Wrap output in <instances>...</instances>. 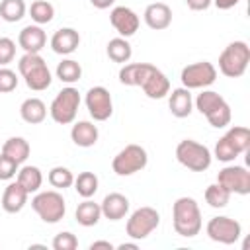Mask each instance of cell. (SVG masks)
<instances>
[{
  "mask_svg": "<svg viewBox=\"0 0 250 250\" xmlns=\"http://www.w3.org/2000/svg\"><path fill=\"white\" fill-rule=\"evenodd\" d=\"M172 223H174V230L184 238H191L199 234L201 211H199L197 201L188 195L178 197L172 205Z\"/></svg>",
  "mask_w": 250,
  "mask_h": 250,
  "instance_id": "6da1fadb",
  "label": "cell"
},
{
  "mask_svg": "<svg viewBox=\"0 0 250 250\" xmlns=\"http://www.w3.org/2000/svg\"><path fill=\"white\" fill-rule=\"evenodd\" d=\"M18 70H20L21 78L25 80V86L33 92H43L53 82L51 70L39 53H25L18 61Z\"/></svg>",
  "mask_w": 250,
  "mask_h": 250,
  "instance_id": "7a4b0ae2",
  "label": "cell"
},
{
  "mask_svg": "<svg viewBox=\"0 0 250 250\" xmlns=\"http://www.w3.org/2000/svg\"><path fill=\"white\" fill-rule=\"evenodd\" d=\"M250 62V47L246 41L229 43L219 55V70L227 78H238L246 72Z\"/></svg>",
  "mask_w": 250,
  "mask_h": 250,
  "instance_id": "3957f363",
  "label": "cell"
},
{
  "mask_svg": "<svg viewBox=\"0 0 250 250\" xmlns=\"http://www.w3.org/2000/svg\"><path fill=\"white\" fill-rule=\"evenodd\" d=\"M176 158L182 166H186L191 172H205L213 162L211 150L205 145H201L193 139H184V141L178 143Z\"/></svg>",
  "mask_w": 250,
  "mask_h": 250,
  "instance_id": "277c9868",
  "label": "cell"
},
{
  "mask_svg": "<svg viewBox=\"0 0 250 250\" xmlns=\"http://www.w3.org/2000/svg\"><path fill=\"white\" fill-rule=\"evenodd\" d=\"M31 209L39 215V219L43 223L55 225L64 217L66 203H64V197L57 189H47V191H37L33 195Z\"/></svg>",
  "mask_w": 250,
  "mask_h": 250,
  "instance_id": "5b68a950",
  "label": "cell"
},
{
  "mask_svg": "<svg viewBox=\"0 0 250 250\" xmlns=\"http://www.w3.org/2000/svg\"><path fill=\"white\" fill-rule=\"evenodd\" d=\"M78 105H80V92L74 86H66L51 102L49 113H51V117H53L55 123L68 125V123H72L76 119Z\"/></svg>",
  "mask_w": 250,
  "mask_h": 250,
  "instance_id": "8992f818",
  "label": "cell"
},
{
  "mask_svg": "<svg viewBox=\"0 0 250 250\" xmlns=\"http://www.w3.org/2000/svg\"><path fill=\"white\" fill-rule=\"evenodd\" d=\"M148 162V154L141 145H127L125 148H121L113 160H111V168L117 176H133L137 172H141Z\"/></svg>",
  "mask_w": 250,
  "mask_h": 250,
  "instance_id": "52a82bcc",
  "label": "cell"
},
{
  "mask_svg": "<svg viewBox=\"0 0 250 250\" xmlns=\"http://www.w3.org/2000/svg\"><path fill=\"white\" fill-rule=\"evenodd\" d=\"M158 225H160V215L154 207H139L129 215L127 225H125V232L133 240H143Z\"/></svg>",
  "mask_w": 250,
  "mask_h": 250,
  "instance_id": "ba28073f",
  "label": "cell"
},
{
  "mask_svg": "<svg viewBox=\"0 0 250 250\" xmlns=\"http://www.w3.org/2000/svg\"><path fill=\"white\" fill-rule=\"evenodd\" d=\"M180 80H182V86L188 90H203L217 80V68L209 61L191 62L182 68Z\"/></svg>",
  "mask_w": 250,
  "mask_h": 250,
  "instance_id": "9c48e42d",
  "label": "cell"
},
{
  "mask_svg": "<svg viewBox=\"0 0 250 250\" xmlns=\"http://www.w3.org/2000/svg\"><path fill=\"white\" fill-rule=\"evenodd\" d=\"M205 232L213 242L230 246V244L238 242V238L242 234V227H240L238 221H234L230 217H225V215H219V217L209 219V223L205 227Z\"/></svg>",
  "mask_w": 250,
  "mask_h": 250,
  "instance_id": "30bf717a",
  "label": "cell"
},
{
  "mask_svg": "<svg viewBox=\"0 0 250 250\" xmlns=\"http://www.w3.org/2000/svg\"><path fill=\"white\" fill-rule=\"evenodd\" d=\"M217 184H221L230 193L248 195L250 193V172L244 166H238V164L225 166L217 174Z\"/></svg>",
  "mask_w": 250,
  "mask_h": 250,
  "instance_id": "8fae6325",
  "label": "cell"
},
{
  "mask_svg": "<svg viewBox=\"0 0 250 250\" xmlns=\"http://www.w3.org/2000/svg\"><path fill=\"white\" fill-rule=\"evenodd\" d=\"M86 107L88 113L94 121H107L113 113V102H111V94L107 88L104 86H94L86 92Z\"/></svg>",
  "mask_w": 250,
  "mask_h": 250,
  "instance_id": "7c38bea8",
  "label": "cell"
},
{
  "mask_svg": "<svg viewBox=\"0 0 250 250\" xmlns=\"http://www.w3.org/2000/svg\"><path fill=\"white\" fill-rule=\"evenodd\" d=\"M109 21L115 27V31L119 33V37H125V39L135 35L139 29V23H141L139 16L127 6H115L109 14Z\"/></svg>",
  "mask_w": 250,
  "mask_h": 250,
  "instance_id": "4fadbf2b",
  "label": "cell"
},
{
  "mask_svg": "<svg viewBox=\"0 0 250 250\" xmlns=\"http://www.w3.org/2000/svg\"><path fill=\"white\" fill-rule=\"evenodd\" d=\"M141 90L150 100H162L170 92V80H168V76L162 70H158L156 66H152V70L148 72V76L141 84Z\"/></svg>",
  "mask_w": 250,
  "mask_h": 250,
  "instance_id": "5bb4252c",
  "label": "cell"
},
{
  "mask_svg": "<svg viewBox=\"0 0 250 250\" xmlns=\"http://www.w3.org/2000/svg\"><path fill=\"white\" fill-rule=\"evenodd\" d=\"M78 45H80V35L74 27H61L51 37V49L57 55H70L78 49Z\"/></svg>",
  "mask_w": 250,
  "mask_h": 250,
  "instance_id": "9a60e30c",
  "label": "cell"
},
{
  "mask_svg": "<svg viewBox=\"0 0 250 250\" xmlns=\"http://www.w3.org/2000/svg\"><path fill=\"white\" fill-rule=\"evenodd\" d=\"M145 23L154 29V31H162L172 23V10L168 4L164 2H152L145 8Z\"/></svg>",
  "mask_w": 250,
  "mask_h": 250,
  "instance_id": "2e32d148",
  "label": "cell"
},
{
  "mask_svg": "<svg viewBox=\"0 0 250 250\" xmlns=\"http://www.w3.org/2000/svg\"><path fill=\"white\" fill-rule=\"evenodd\" d=\"M18 45L25 53H39L47 45V35L41 25H25L18 35Z\"/></svg>",
  "mask_w": 250,
  "mask_h": 250,
  "instance_id": "e0dca14e",
  "label": "cell"
},
{
  "mask_svg": "<svg viewBox=\"0 0 250 250\" xmlns=\"http://www.w3.org/2000/svg\"><path fill=\"white\" fill-rule=\"evenodd\" d=\"M100 209H102V215L109 221H121L127 213H129V199L123 195V193H107L104 197V201L100 203Z\"/></svg>",
  "mask_w": 250,
  "mask_h": 250,
  "instance_id": "ac0fdd59",
  "label": "cell"
},
{
  "mask_svg": "<svg viewBox=\"0 0 250 250\" xmlns=\"http://www.w3.org/2000/svg\"><path fill=\"white\" fill-rule=\"evenodd\" d=\"M170 98H168V107H170V113L178 119H184L188 117L191 111H193V98L189 94L188 88H174L172 92H168Z\"/></svg>",
  "mask_w": 250,
  "mask_h": 250,
  "instance_id": "d6986e66",
  "label": "cell"
},
{
  "mask_svg": "<svg viewBox=\"0 0 250 250\" xmlns=\"http://www.w3.org/2000/svg\"><path fill=\"white\" fill-rule=\"evenodd\" d=\"M27 197H29V193L18 182H10L4 189V193H2V209L6 213H12V215L20 213L25 207Z\"/></svg>",
  "mask_w": 250,
  "mask_h": 250,
  "instance_id": "ffe728a7",
  "label": "cell"
},
{
  "mask_svg": "<svg viewBox=\"0 0 250 250\" xmlns=\"http://www.w3.org/2000/svg\"><path fill=\"white\" fill-rule=\"evenodd\" d=\"M154 64L150 62H125L119 68V82L125 86H139L145 82V78L148 76V72L152 70Z\"/></svg>",
  "mask_w": 250,
  "mask_h": 250,
  "instance_id": "44dd1931",
  "label": "cell"
},
{
  "mask_svg": "<svg viewBox=\"0 0 250 250\" xmlns=\"http://www.w3.org/2000/svg\"><path fill=\"white\" fill-rule=\"evenodd\" d=\"M98 137H100V131L98 127L92 123V121H76L70 129V139L76 146H82V148H90L98 143Z\"/></svg>",
  "mask_w": 250,
  "mask_h": 250,
  "instance_id": "7402d4cb",
  "label": "cell"
},
{
  "mask_svg": "<svg viewBox=\"0 0 250 250\" xmlns=\"http://www.w3.org/2000/svg\"><path fill=\"white\" fill-rule=\"evenodd\" d=\"M20 115L25 123L29 125H37V123H43L45 117H47V105L43 100L39 98H27L21 102L20 105Z\"/></svg>",
  "mask_w": 250,
  "mask_h": 250,
  "instance_id": "603a6c76",
  "label": "cell"
},
{
  "mask_svg": "<svg viewBox=\"0 0 250 250\" xmlns=\"http://www.w3.org/2000/svg\"><path fill=\"white\" fill-rule=\"evenodd\" d=\"M16 182H18L27 193H35V191H39V188H41V184H43V174H41V170H39L37 166L25 164V166H21V168L18 170Z\"/></svg>",
  "mask_w": 250,
  "mask_h": 250,
  "instance_id": "cb8c5ba5",
  "label": "cell"
},
{
  "mask_svg": "<svg viewBox=\"0 0 250 250\" xmlns=\"http://www.w3.org/2000/svg\"><path fill=\"white\" fill-rule=\"evenodd\" d=\"M74 217H76V223L82 225V227H94V225H98V221L102 219L100 203H96L92 199H84L82 203H78V207L74 211Z\"/></svg>",
  "mask_w": 250,
  "mask_h": 250,
  "instance_id": "d4e9b609",
  "label": "cell"
},
{
  "mask_svg": "<svg viewBox=\"0 0 250 250\" xmlns=\"http://www.w3.org/2000/svg\"><path fill=\"white\" fill-rule=\"evenodd\" d=\"M31 152V146L29 143L23 139V137H10L4 145H2V154L10 156L12 160H16L18 164H23L27 160Z\"/></svg>",
  "mask_w": 250,
  "mask_h": 250,
  "instance_id": "484cf974",
  "label": "cell"
},
{
  "mask_svg": "<svg viewBox=\"0 0 250 250\" xmlns=\"http://www.w3.org/2000/svg\"><path fill=\"white\" fill-rule=\"evenodd\" d=\"M105 53H107V57L113 62H119V64L129 62V59L133 57V49H131V45H129V41L125 37H113V39H109Z\"/></svg>",
  "mask_w": 250,
  "mask_h": 250,
  "instance_id": "4316f807",
  "label": "cell"
},
{
  "mask_svg": "<svg viewBox=\"0 0 250 250\" xmlns=\"http://www.w3.org/2000/svg\"><path fill=\"white\" fill-rule=\"evenodd\" d=\"M74 189L80 197L84 199H90L92 195H96L98 191V186H100V180L94 172H80L76 178H74Z\"/></svg>",
  "mask_w": 250,
  "mask_h": 250,
  "instance_id": "83f0119b",
  "label": "cell"
},
{
  "mask_svg": "<svg viewBox=\"0 0 250 250\" xmlns=\"http://www.w3.org/2000/svg\"><path fill=\"white\" fill-rule=\"evenodd\" d=\"M225 137H227V141L234 146V150H236L238 154L248 152V148H250V129H248V127H244V125H234V127H230V129L225 133Z\"/></svg>",
  "mask_w": 250,
  "mask_h": 250,
  "instance_id": "f1b7e54d",
  "label": "cell"
},
{
  "mask_svg": "<svg viewBox=\"0 0 250 250\" xmlns=\"http://www.w3.org/2000/svg\"><path fill=\"white\" fill-rule=\"evenodd\" d=\"M27 12V6L23 0H2L0 2V18L8 23L20 21Z\"/></svg>",
  "mask_w": 250,
  "mask_h": 250,
  "instance_id": "f546056e",
  "label": "cell"
},
{
  "mask_svg": "<svg viewBox=\"0 0 250 250\" xmlns=\"http://www.w3.org/2000/svg\"><path fill=\"white\" fill-rule=\"evenodd\" d=\"M57 78L61 80V82H64V84H74V82H78L80 80V76H82V66H80V62H76V61H72V59H64V61H61L59 64H57Z\"/></svg>",
  "mask_w": 250,
  "mask_h": 250,
  "instance_id": "4dcf8cb0",
  "label": "cell"
},
{
  "mask_svg": "<svg viewBox=\"0 0 250 250\" xmlns=\"http://www.w3.org/2000/svg\"><path fill=\"white\" fill-rule=\"evenodd\" d=\"M29 16H31V20H33L37 25H43V23L53 21V18H55V8H53V4L47 2V0H35V2H31V6H29Z\"/></svg>",
  "mask_w": 250,
  "mask_h": 250,
  "instance_id": "1f68e13d",
  "label": "cell"
},
{
  "mask_svg": "<svg viewBox=\"0 0 250 250\" xmlns=\"http://www.w3.org/2000/svg\"><path fill=\"white\" fill-rule=\"evenodd\" d=\"M225 102V98L219 94V92H213V90H201V94H197V98H195V102H193V105H195V109L201 113V115H205V113H209L211 109H215L219 104H223Z\"/></svg>",
  "mask_w": 250,
  "mask_h": 250,
  "instance_id": "d6a6232c",
  "label": "cell"
},
{
  "mask_svg": "<svg viewBox=\"0 0 250 250\" xmlns=\"http://www.w3.org/2000/svg\"><path fill=\"white\" fill-rule=\"evenodd\" d=\"M230 191H227L221 184H211L205 188V201L209 203V207L213 209H223L229 205V199H230Z\"/></svg>",
  "mask_w": 250,
  "mask_h": 250,
  "instance_id": "836d02e7",
  "label": "cell"
},
{
  "mask_svg": "<svg viewBox=\"0 0 250 250\" xmlns=\"http://www.w3.org/2000/svg\"><path fill=\"white\" fill-rule=\"evenodd\" d=\"M47 180L55 189H66L74 184V174L64 166H55V168L49 170Z\"/></svg>",
  "mask_w": 250,
  "mask_h": 250,
  "instance_id": "e575fe53",
  "label": "cell"
},
{
  "mask_svg": "<svg viewBox=\"0 0 250 250\" xmlns=\"http://www.w3.org/2000/svg\"><path fill=\"white\" fill-rule=\"evenodd\" d=\"M230 115H232V113H230V105H229L227 102L219 104L215 109H211L209 113H205L209 125L215 127V129H223V127H227V125L230 123Z\"/></svg>",
  "mask_w": 250,
  "mask_h": 250,
  "instance_id": "d590c367",
  "label": "cell"
},
{
  "mask_svg": "<svg viewBox=\"0 0 250 250\" xmlns=\"http://www.w3.org/2000/svg\"><path fill=\"white\" fill-rule=\"evenodd\" d=\"M236 156H238V152L234 150V146H232V145L227 141V137L223 135V137L217 141V145H215V158L221 160V162H234Z\"/></svg>",
  "mask_w": 250,
  "mask_h": 250,
  "instance_id": "8d00e7d4",
  "label": "cell"
},
{
  "mask_svg": "<svg viewBox=\"0 0 250 250\" xmlns=\"http://www.w3.org/2000/svg\"><path fill=\"white\" fill-rule=\"evenodd\" d=\"M16 88H18V74L8 66H0V94L14 92Z\"/></svg>",
  "mask_w": 250,
  "mask_h": 250,
  "instance_id": "74e56055",
  "label": "cell"
},
{
  "mask_svg": "<svg viewBox=\"0 0 250 250\" xmlns=\"http://www.w3.org/2000/svg\"><path fill=\"white\" fill-rule=\"evenodd\" d=\"M53 248L55 250H76L78 248V238L64 230V232H59L55 238H53Z\"/></svg>",
  "mask_w": 250,
  "mask_h": 250,
  "instance_id": "f35d334b",
  "label": "cell"
},
{
  "mask_svg": "<svg viewBox=\"0 0 250 250\" xmlns=\"http://www.w3.org/2000/svg\"><path fill=\"white\" fill-rule=\"evenodd\" d=\"M18 170H20V164L16 160H12L10 156H6V154L0 152V180L8 182V180L16 178Z\"/></svg>",
  "mask_w": 250,
  "mask_h": 250,
  "instance_id": "ab89813d",
  "label": "cell"
},
{
  "mask_svg": "<svg viewBox=\"0 0 250 250\" xmlns=\"http://www.w3.org/2000/svg\"><path fill=\"white\" fill-rule=\"evenodd\" d=\"M16 57V43L10 37H0V66H6Z\"/></svg>",
  "mask_w": 250,
  "mask_h": 250,
  "instance_id": "60d3db41",
  "label": "cell"
},
{
  "mask_svg": "<svg viewBox=\"0 0 250 250\" xmlns=\"http://www.w3.org/2000/svg\"><path fill=\"white\" fill-rule=\"evenodd\" d=\"M186 4L193 12H203V10H207L213 4V0H186Z\"/></svg>",
  "mask_w": 250,
  "mask_h": 250,
  "instance_id": "b9f144b4",
  "label": "cell"
},
{
  "mask_svg": "<svg viewBox=\"0 0 250 250\" xmlns=\"http://www.w3.org/2000/svg\"><path fill=\"white\" fill-rule=\"evenodd\" d=\"M100 248H104V250H113L115 246H113L109 240H94V242L90 244V250H100Z\"/></svg>",
  "mask_w": 250,
  "mask_h": 250,
  "instance_id": "7bdbcfd3",
  "label": "cell"
},
{
  "mask_svg": "<svg viewBox=\"0 0 250 250\" xmlns=\"http://www.w3.org/2000/svg\"><path fill=\"white\" fill-rule=\"evenodd\" d=\"M238 2H240V0H213V4H215L219 10H230V8H234Z\"/></svg>",
  "mask_w": 250,
  "mask_h": 250,
  "instance_id": "ee69618b",
  "label": "cell"
},
{
  "mask_svg": "<svg viewBox=\"0 0 250 250\" xmlns=\"http://www.w3.org/2000/svg\"><path fill=\"white\" fill-rule=\"evenodd\" d=\"M90 2H92L94 8H98V10H105V8H109L115 0H90Z\"/></svg>",
  "mask_w": 250,
  "mask_h": 250,
  "instance_id": "f6af8a7d",
  "label": "cell"
},
{
  "mask_svg": "<svg viewBox=\"0 0 250 250\" xmlns=\"http://www.w3.org/2000/svg\"><path fill=\"white\" fill-rule=\"evenodd\" d=\"M117 248H119V250H137L139 244H137V240H135V242H123V244H119Z\"/></svg>",
  "mask_w": 250,
  "mask_h": 250,
  "instance_id": "bcb514c9",
  "label": "cell"
}]
</instances>
